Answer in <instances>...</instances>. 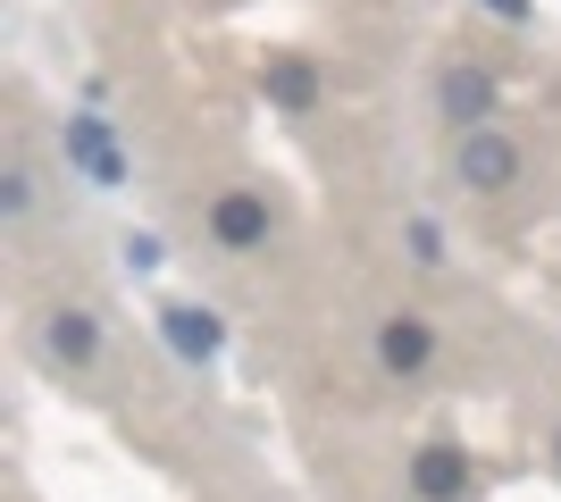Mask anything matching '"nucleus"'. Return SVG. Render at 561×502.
<instances>
[{
  "label": "nucleus",
  "mask_w": 561,
  "mask_h": 502,
  "mask_svg": "<svg viewBox=\"0 0 561 502\" xmlns=\"http://www.w3.org/2000/svg\"><path fill=\"white\" fill-rule=\"evenodd\" d=\"M59 143H68V167L84 176V185H101V192L126 185V151H117V135H110L101 118H68V135H59Z\"/></svg>",
  "instance_id": "1"
},
{
  "label": "nucleus",
  "mask_w": 561,
  "mask_h": 502,
  "mask_svg": "<svg viewBox=\"0 0 561 502\" xmlns=\"http://www.w3.org/2000/svg\"><path fill=\"white\" fill-rule=\"evenodd\" d=\"M461 185H478V192L519 185V143H512V135H494V126H469V135H461Z\"/></svg>",
  "instance_id": "2"
},
{
  "label": "nucleus",
  "mask_w": 561,
  "mask_h": 502,
  "mask_svg": "<svg viewBox=\"0 0 561 502\" xmlns=\"http://www.w3.org/2000/svg\"><path fill=\"white\" fill-rule=\"evenodd\" d=\"M210 235L227 243V252H260V243H268V201H260V192H218Z\"/></svg>",
  "instance_id": "3"
},
{
  "label": "nucleus",
  "mask_w": 561,
  "mask_h": 502,
  "mask_svg": "<svg viewBox=\"0 0 561 502\" xmlns=\"http://www.w3.org/2000/svg\"><path fill=\"white\" fill-rule=\"evenodd\" d=\"M411 486H420V502H461L469 494V453L461 444H427L411 460Z\"/></svg>",
  "instance_id": "4"
},
{
  "label": "nucleus",
  "mask_w": 561,
  "mask_h": 502,
  "mask_svg": "<svg viewBox=\"0 0 561 502\" xmlns=\"http://www.w3.org/2000/svg\"><path fill=\"white\" fill-rule=\"evenodd\" d=\"M427 352H436V335H427V318H420V311H402V318H386V327H377V360H386L394 377L427 369Z\"/></svg>",
  "instance_id": "5"
},
{
  "label": "nucleus",
  "mask_w": 561,
  "mask_h": 502,
  "mask_svg": "<svg viewBox=\"0 0 561 502\" xmlns=\"http://www.w3.org/2000/svg\"><path fill=\"white\" fill-rule=\"evenodd\" d=\"M160 335L176 343L185 360H218V343H227V327H218L210 311H193V302H176V311H160Z\"/></svg>",
  "instance_id": "6"
},
{
  "label": "nucleus",
  "mask_w": 561,
  "mask_h": 502,
  "mask_svg": "<svg viewBox=\"0 0 561 502\" xmlns=\"http://www.w3.org/2000/svg\"><path fill=\"white\" fill-rule=\"evenodd\" d=\"M260 84H268V101H277V109H319V68H310L302 50H277Z\"/></svg>",
  "instance_id": "7"
},
{
  "label": "nucleus",
  "mask_w": 561,
  "mask_h": 502,
  "mask_svg": "<svg viewBox=\"0 0 561 502\" xmlns=\"http://www.w3.org/2000/svg\"><path fill=\"white\" fill-rule=\"evenodd\" d=\"M486 109H494V75H486V68H453V75H445V118L478 126Z\"/></svg>",
  "instance_id": "8"
},
{
  "label": "nucleus",
  "mask_w": 561,
  "mask_h": 502,
  "mask_svg": "<svg viewBox=\"0 0 561 502\" xmlns=\"http://www.w3.org/2000/svg\"><path fill=\"white\" fill-rule=\"evenodd\" d=\"M43 343H50V352H59V360H76V369H84V360L101 352V327H93V318H84V311H59V318H50V327H43Z\"/></svg>",
  "instance_id": "9"
},
{
  "label": "nucleus",
  "mask_w": 561,
  "mask_h": 502,
  "mask_svg": "<svg viewBox=\"0 0 561 502\" xmlns=\"http://www.w3.org/2000/svg\"><path fill=\"white\" fill-rule=\"evenodd\" d=\"M25 201H34V185H25V167H9V176H0V210L18 218V210H25Z\"/></svg>",
  "instance_id": "10"
},
{
  "label": "nucleus",
  "mask_w": 561,
  "mask_h": 502,
  "mask_svg": "<svg viewBox=\"0 0 561 502\" xmlns=\"http://www.w3.org/2000/svg\"><path fill=\"white\" fill-rule=\"evenodd\" d=\"M126 268H160V235H126Z\"/></svg>",
  "instance_id": "11"
},
{
  "label": "nucleus",
  "mask_w": 561,
  "mask_h": 502,
  "mask_svg": "<svg viewBox=\"0 0 561 502\" xmlns=\"http://www.w3.org/2000/svg\"><path fill=\"white\" fill-rule=\"evenodd\" d=\"M411 252H420V260H427V268L445 260V243H436V226H427V218H420V226H411Z\"/></svg>",
  "instance_id": "12"
},
{
  "label": "nucleus",
  "mask_w": 561,
  "mask_h": 502,
  "mask_svg": "<svg viewBox=\"0 0 561 502\" xmlns=\"http://www.w3.org/2000/svg\"><path fill=\"white\" fill-rule=\"evenodd\" d=\"M494 17H528V0H486Z\"/></svg>",
  "instance_id": "13"
}]
</instances>
